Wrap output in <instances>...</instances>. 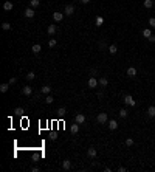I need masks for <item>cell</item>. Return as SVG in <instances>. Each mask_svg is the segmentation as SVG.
<instances>
[{"instance_id":"cell-1","label":"cell","mask_w":155,"mask_h":172,"mask_svg":"<svg viewBox=\"0 0 155 172\" xmlns=\"http://www.w3.org/2000/svg\"><path fill=\"white\" fill-rule=\"evenodd\" d=\"M109 121V118H107V113H99L98 116H96V122H99V124H105V122Z\"/></svg>"},{"instance_id":"cell-2","label":"cell","mask_w":155,"mask_h":172,"mask_svg":"<svg viewBox=\"0 0 155 172\" xmlns=\"http://www.w3.org/2000/svg\"><path fill=\"white\" fill-rule=\"evenodd\" d=\"M98 85H99V81L96 79L95 76H91L90 79H89V88H96Z\"/></svg>"},{"instance_id":"cell-3","label":"cell","mask_w":155,"mask_h":172,"mask_svg":"<svg viewBox=\"0 0 155 172\" xmlns=\"http://www.w3.org/2000/svg\"><path fill=\"white\" fill-rule=\"evenodd\" d=\"M34 14H36V13H34V8H31V6L26 8L25 11H23V16L28 17V19H33V17H34Z\"/></svg>"},{"instance_id":"cell-4","label":"cell","mask_w":155,"mask_h":172,"mask_svg":"<svg viewBox=\"0 0 155 172\" xmlns=\"http://www.w3.org/2000/svg\"><path fill=\"white\" fill-rule=\"evenodd\" d=\"M124 102L127 106H132V107H135V104H137V102H135V99H133V96H130V95H126L124 96Z\"/></svg>"},{"instance_id":"cell-5","label":"cell","mask_w":155,"mask_h":172,"mask_svg":"<svg viewBox=\"0 0 155 172\" xmlns=\"http://www.w3.org/2000/svg\"><path fill=\"white\" fill-rule=\"evenodd\" d=\"M64 13H53V20L54 22H62L64 20Z\"/></svg>"},{"instance_id":"cell-6","label":"cell","mask_w":155,"mask_h":172,"mask_svg":"<svg viewBox=\"0 0 155 172\" xmlns=\"http://www.w3.org/2000/svg\"><path fill=\"white\" fill-rule=\"evenodd\" d=\"M73 13H75V6H73V5H67V6L64 8V14H65V16H71Z\"/></svg>"},{"instance_id":"cell-7","label":"cell","mask_w":155,"mask_h":172,"mask_svg":"<svg viewBox=\"0 0 155 172\" xmlns=\"http://www.w3.org/2000/svg\"><path fill=\"white\" fill-rule=\"evenodd\" d=\"M87 155H89L90 158H96V155H98V150H96L95 147H89V149H87Z\"/></svg>"},{"instance_id":"cell-8","label":"cell","mask_w":155,"mask_h":172,"mask_svg":"<svg viewBox=\"0 0 155 172\" xmlns=\"http://www.w3.org/2000/svg\"><path fill=\"white\" fill-rule=\"evenodd\" d=\"M22 93H23L25 96H31V95H33V87H30V85H25V87L22 88Z\"/></svg>"},{"instance_id":"cell-9","label":"cell","mask_w":155,"mask_h":172,"mask_svg":"<svg viewBox=\"0 0 155 172\" xmlns=\"http://www.w3.org/2000/svg\"><path fill=\"white\" fill-rule=\"evenodd\" d=\"M75 121L78 122V124H84V122H85V115L84 113H78L76 118H75Z\"/></svg>"},{"instance_id":"cell-10","label":"cell","mask_w":155,"mask_h":172,"mask_svg":"<svg viewBox=\"0 0 155 172\" xmlns=\"http://www.w3.org/2000/svg\"><path fill=\"white\" fill-rule=\"evenodd\" d=\"M127 76L129 78H135V76H137V68H135V67H129L127 68Z\"/></svg>"},{"instance_id":"cell-11","label":"cell","mask_w":155,"mask_h":172,"mask_svg":"<svg viewBox=\"0 0 155 172\" xmlns=\"http://www.w3.org/2000/svg\"><path fill=\"white\" fill-rule=\"evenodd\" d=\"M56 25H48L47 26V34H48V36H53V34H54L56 33Z\"/></svg>"},{"instance_id":"cell-12","label":"cell","mask_w":155,"mask_h":172,"mask_svg":"<svg viewBox=\"0 0 155 172\" xmlns=\"http://www.w3.org/2000/svg\"><path fill=\"white\" fill-rule=\"evenodd\" d=\"M13 8H14V5H13V2H9V0H6V2L3 3V9H5V11H11Z\"/></svg>"},{"instance_id":"cell-13","label":"cell","mask_w":155,"mask_h":172,"mask_svg":"<svg viewBox=\"0 0 155 172\" xmlns=\"http://www.w3.org/2000/svg\"><path fill=\"white\" fill-rule=\"evenodd\" d=\"M62 169H65V171L71 169V161L70 160H64V161H62Z\"/></svg>"},{"instance_id":"cell-14","label":"cell","mask_w":155,"mask_h":172,"mask_svg":"<svg viewBox=\"0 0 155 172\" xmlns=\"http://www.w3.org/2000/svg\"><path fill=\"white\" fill-rule=\"evenodd\" d=\"M50 92H51V87H50V85H43V87L40 88V93H42V95H50Z\"/></svg>"},{"instance_id":"cell-15","label":"cell","mask_w":155,"mask_h":172,"mask_svg":"<svg viewBox=\"0 0 155 172\" xmlns=\"http://www.w3.org/2000/svg\"><path fill=\"white\" fill-rule=\"evenodd\" d=\"M9 85H11L9 82H5V84H2V85H0V92H2V93H6V92L9 90Z\"/></svg>"},{"instance_id":"cell-16","label":"cell","mask_w":155,"mask_h":172,"mask_svg":"<svg viewBox=\"0 0 155 172\" xmlns=\"http://www.w3.org/2000/svg\"><path fill=\"white\" fill-rule=\"evenodd\" d=\"M56 112H57V116H59V118H64V116L67 115V110H65V107H61V109H57Z\"/></svg>"},{"instance_id":"cell-17","label":"cell","mask_w":155,"mask_h":172,"mask_svg":"<svg viewBox=\"0 0 155 172\" xmlns=\"http://www.w3.org/2000/svg\"><path fill=\"white\" fill-rule=\"evenodd\" d=\"M33 53H34V54H37V53H40V50H42V47H40V43H34V45H33Z\"/></svg>"},{"instance_id":"cell-18","label":"cell","mask_w":155,"mask_h":172,"mask_svg":"<svg viewBox=\"0 0 155 172\" xmlns=\"http://www.w3.org/2000/svg\"><path fill=\"white\" fill-rule=\"evenodd\" d=\"M116 127H118V122H116L115 119H110V121H109V129H110V130H115Z\"/></svg>"},{"instance_id":"cell-19","label":"cell","mask_w":155,"mask_h":172,"mask_svg":"<svg viewBox=\"0 0 155 172\" xmlns=\"http://www.w3.org/2000/svg\"><path fill=\"white\" fill-rule=\"evenodd\" d=\"M144 8H147V9H151L154 6V0H144Z\"/></svg>"},{"instance_id":"cell-20","label":"cell","mask_w":155,"mask_h":172,"mask_svg":"<svg viewBox=\"0 0 155 172\" xmlns=\"http://www.w3.org/2000/svg\"><path fill=\"white\" fill-rule=\"evenodd\" d=\"M70 130H71V133H78L79 132V124H71V127H70Z\"/></svg>"},{"instance_id":"cell-21","label":"cell","mask_w":155,"mask_h":172,"mask_svg":"<svg viewBox=\"0 0 155 172\" xmlns=\"http://www.w3.org/2000/svg\"><path fill=\"white\" fill-rule=\"evenodd\" d=\"M147 115L151 116V118H154V116H155V106H151V107L147 109Z\"/></svg>"},{"instance_id":"cell-22","label":"cell","mask_w":155,"mask_h":172,"mask_svg":"<svg viewBox=\"0 0 155 172\" xmlns=\"http://www.w3.org/2000/svg\"><path fill=\"white\" fill-rule=\"evenodd\" d=\"M107 50H109L110 54H116V51H118V47H116V45H110Z\"/></svg>"},{"instance_id":"cell-23","label":"cell","mask_w":155,"mask_h":172,"mask_svg":"<svg viewBox=\"0 0 155 172\" xmlns=\"http://www.w3.org/2000/svg\"><path fill=\"white\" fill-rule=\"evenodd\" d=\"M40 5V0H30V6L31 8H37Z\"/></svg>"},{"instance_id":"cell-24","label":"cell","mask_w":155,"mask_h":172,"mask_svg":"<svg viewBox=\"0 0 155 172\" xmlns=\"http://www.w3.org/2000/svg\"><path fill=\"white\" fill-rule=\"evenodd\" d=\"M143 36H144V37H149V36H152V31H151V28H144V29H143Z\"/></svg>"},{"instance_id":"cell-25","label":"cell","mask_w":155,"mask_h":172,"mask_svg":"<svg viewBox=\"0 0 155 172\" xmlns=\"http://www.w3.org/2000/svg\"><path fill=\"white\" fill-rule=\"evenodd\" d=\"M98 81H99V85H103V87H107V84H109L107 78H101V79H98Z\"/></svg>"},{"instance_id":"cell-26","label":"cell","mask_w":155,"mask_h":172,"mask_svg":"<svg viewBox=\"0 0 155 172\" xmlns=\"http://www.w3.org/2000/svg\"><path fill=\"white\" fill-rule=\"evenodd\" d=\"M2 29H3V31H9V29H11V25H9L8 22H3L2 23Z\"/></svg>"},{"instance_id":"cell-27","label":"cell","mask_w":155,"mask_h":172,"mask_svg":"<svg viewBox=\"0 0 155 172\" xmlns=\"http://www.w3.org/2000/svg\"><path fill=\"white\" fill-rule=\"evenodd\" d=\"M103 23H104V19L101 16H98L96 17V26H103Z\"/></svg>"},{"instance_id":"cell-28","label":"cell","mask_w":155,"mask_h":172,"mask_svg":"<svg viewBox=\"0 0 155 172\" xmlns=\"http://www.w3.org/2000/svg\"><path fill=\"white\" fill-rule=\"evenodd\" d=\"M14 113H16L17 116H20V115H23V109L22 107H16V109H14Z\"/></svg>"},{"instance_id":"cell-29","label":"cell","mask_w":155,"mask_h":172,"mask_svg":"<svg viewBox=\"0 0 155 172\" xmlns=\"http://www.w3.org/2000/svg\"><path fill=\"white\" fill-rule=\"evenodd\" d=\"M53 101H54V98H53L51 95H47L45 96V102H47V104H53Z\"/></svg>"},{"instance_id":"cell-30","label":"cell","mask_w":155,"mask_h":172,"mask_svg":"<svg viewBox=\"0 0 155 172\" xmlns=\"http://www.w3.org/2000/svg\"><path fill=\"white\" fill-rule=\"evenodd\" d=\"M129 115V112H127V109H121L119 110V116L121 118H126V116H127Z\"/></svg>"},{"instance_id":"cell-31","label":"cell","mask_w":155,"mask_h":172,"mask_svg":"<svg viewBox=\"0 0 155 172\" xmlns=\"http://www.w3.org/2000/svg\"><path fill=\"white\" fill-rule=\"evenodd\" d=\"M36 78V75H34V71H30V73H26V79L28 81H33Z\"/></svg>"},{"instance_id":"cell-32","label":"cell","mask_w":155,"mask_h":172,"mask_svg":"<svg viewBox=\"0 0 155 172\" xmlns=\"http://www.w3.org/2000/svg\"><path fill=\"white\" fill-rule=\"evenodd\" d=\"M56 40H54V39H50V40H48V47H50V48H53V47H56Z\"/></svg>"},{"instance_id":"cell-33","label":"cell","mask_w":155,"mask_h":172,"mask_svg":"<svg viewBox=\"0 0 155 172\" xmlns=\"http://www.w3.org/2000/svg\"><path fill=\"white\" fill-rule=\"evenodd\" d=\"M126 146H127V147L133 146V140H132V138H127V140H126Z\"/></svg>"},{"instance_id":"cell-34","label":"cell","mask_w":155,"mask_h":172,"mask_svg":"<svg viewBox=\"0 0 155 172\" xmlns=\"http://www.w3.org/2000/svg\"><path fill=\"white\" fill-rule=\"evenodd\" d=\"M149 25H151V28H155V17L149 19Z\"/></svg>"},{"instance_id":"cell-35","label":"cell","mask_w":155,"mask_h":172,"mask_svg":"<svg viewBox=\"0 0 155 172\" xmlns=\"http://www.w3.org/2000/svg\"><path fill=\"white\" fill-rule=\"evenodd\" d=\"M16 82H17V78H11V79H9V84H16Z\"/></svg>"},{"instance_id":"cell-36","label":"cell","mask_w":155,"mask_h":172,"mask_svg":"<svg viewBox=\"0 0 155 172\" xmlns=\"http://www.w3.org/2000/svg\"><path fill=\"white\" fill-rule=\"evenodd\" d=\"M147 40H149V42H155V36H154V34H152V36H149Z\"/></svg>"},{"instance_id":"cell-37","label":"cell","mask_w":155,"mask_h":172,"mask_svg":"<svg viewBox=\"0 0 155 172\" xmlns=\"http://www.w3.org/2000/svg\"><path fill=\"white\" fill-rule=\"evenodd\" d=\"M126 171V168H123V166H119V168H118V172H124Z\"/></svg>"},{"instance_id":"cell-38","label":"cell","mask_w":155,"mask_h":172,"mask_svg":"<svg viewBox=\"0 0 155 172\" xmlns=\"http://www.w3.org/2000/svg\"><path fill=\"white\" fill-rule=\"evenodd\" d=\"M81 2L84 3V5H87V3H90V0H81Z\"/></svg>"}]
</instances>
